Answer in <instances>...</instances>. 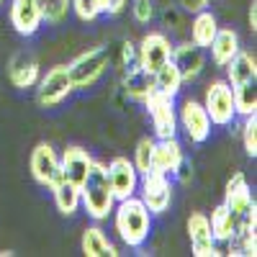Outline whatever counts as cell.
<instances>
[{"label": "cell", "instance_id": "6", "mask_svg": "<svg viewBox=\"0 0 257 257\" xmlns=\"http://www.w3.org/2000/svg\"><path fill=\"white\" fill-rule=\"evenodd\" d=\"M139 201L147 206L149 213H165L173 203V185H170V175L162 173H142L139 175Z\"/></svg>", "mask_w": 257, "mask_h": 257}, {"label": "cell", "instance_id": "25", "mask_svg": "<svg viewBox=\"0 0 257 257\" xmlns=\"http://www.w3.org/2000/svg\"><path fill=\"white\" fill-rule=\"evenodd\" d=\"M152 75H155V90L157 93H162L167 98H178L180 95V90H183V75L173 64V59L165 62L162 67L157 72H152Z\"/></svg>", "mask_w": 257, "mask_h": 257}, {"label": "cell", "instance_id": "11", "mask_svg": "<svg viewBox=\"0 0 257 257\" xmlns=\"http://www.w3.org/2000/svg\"><path fill=\"white\" fill-rule=\"evenodd\" d=\"M105 167H108V180H111V188H113L116 201H123V198L137 196V188H139V170L134 167L132 160H126V157H113Z\"/></svg>", "mask_w": 257, "mask_h": 257}, {"label": "cell", "instance_id": "22", "mask_svg": "<svg viewBox=\"0 0 257 257\" xmlns=\"http://www.w3.org/2000/svg\"><path fill=\"white\" fill-rule=\"evenodd\" d=\"M216 31H219V21L211 11L203 8V11H198L196 16H193V21H190V41L196 47L208 49V44H211V39L216 36Z\"/></svg>", "mask_w": 257, "mask_h": 257}, {"label": "cell", "instance_id": "19", "mask_svg": "<svg viewBox=\"0 0 257 257\" xmlns=\"http://www.w3.org/2000/svg\"><path fill=\"white\" fill-rule=\"evenodd\" d=\"M8 77L11 82L16 85V88L21 90H26V88H34V85L39 82V62L26 54V52H21L11 59V67H8Z\"/></svg>", "mask_w": 257, "mask_h": 257}, {"label": "cell", "instance_id": "21", "mask_svg": "<svg viewBox=\"0 0 257 257\" xmlns=\"http://www.w3.org/2000/svg\"><path fill=\"white\" fill-rule=\"evenodd\" d=\"M121 85H123V93L132 98V100L144 103L149 95L155 93V75L147 72L144 67H137V70L123 75V82Z\"/></svg>", "mask_w": 257, "mask_h": 257}, {"label": "cell", "instance_id": "10", "mask_svg": "<svg viewBox=\"0 0 257 257\" xmlns=\"http://www.w3.org/2000/svg\"><path fill=\"white\" fill-rule=\"evenodd\" d=\"M31 175L39 185L44 188H54L62 180V165H59V155L54 152L52 144H39L31 152Z\"/></svg>", "mask_w": 257, "mask_h": 257}, {"label": "cell", "instance_id": "5", "mask_svg": "<svg viewBox=\"0 0 257 257\" xmlns=\"http://www.w3.org/2000/svg\"><path fill=\"white\" fill-rule=\"evenodd\" d=\"M203 108L211 118V126H231L237 118V108H234V93L226 80H216L206 88Z\"/></svg>", "mask_w": 257, "mask_h": 257}, {"label": "cell", "instance_id": "13", "mask_svg": "<svg viewBox=\"0 0 257 257\" xmlns=\"http://www.w3.org/2000/svg\"><path fill=\"white\" fill-rule=\"evenodd\" d=\"M188 237H190V249L196 257H213L219 254L216 249V237L211 231V224H208V216L203 213H190L188 219Z\"/></svg>", "mask_w": 257, "mask_h": 257}, {"label": "cell", "instance_id": "33", "mask_svg": "<svg viewBox=\"0 0 257 257\" xmlns=\"http://www.w3.org/2000/svg\"><path fill=\"white\" fill-rule=\"evenodd\" d=\"M132 13H134V18L139 21V24H149V21L155 18V3L152 0H134Z\"/></svg>", "mask_w": 257, "mask_h": 257}, {"label": "cell", "instance_id": "26", "mask_svg": "<svg viewBox=\"0 0 257 257\" xmlns=\"http://www.w3.org/2000/svg\"><path fill=\"white\" fill-rule=\"evenodd\" d=\"M52 193H54V203H57L59 213H64V216H72V213L80 208V185L62 178L52 188Z\"/></svg>", "mask_w": 257, "mask_h": 257}, {"label": "cell", "instance_id": "9", "mask_svg": "<svg viewBox=\"0 0 257 257\" xmlns=\"http://www.w3.org/2000/svg\"><path fill=\"white\" fill-rule=\"evenodd\" d=\"M39 88H36V98L41 105H47V108H52V105L62 103L64 98H67L75 88H72V80L67 75V64H59V67H52L44 77H39Z\"/></svg>", "mask_w": 257, "mask_h": 257}, {"label": "cell", "instance_id": "14", "mask_svg": "<svg viewBox=\"0 0 257 257\" xmlns=\"http://www.w3.org/2000/svg\"><path fill=\"white\" fill-rule=\"evenodd\" d=\"M11 24L21 36H34L41 29V24H44V13H41L39 0H13Z\"/></svg>", "mask_w": 257, "mask_h": 257}, {"label": "cell", "instance_id": "34", "mask_svg": "<svg viewBox=\"0 0 257 257\" xmlns=\"http://www.w3.org/2000/svg\"><path fill=\"white\" fill-rule=\"evenodd\" d=\"M173 175H175V180H178V183H183V185H185V183H190V178H193V165H190V160H185V157H183V160H180V165L175 167V173H173Z\"/></svg>", "mask_w": 257, "mask_h": 257}, {"label": "cell", "instance_id": "15", "mask_svg": "<svg viewBox=\"0 0 257 257\" xmlns=\"http://www.w3.org/2000/svg\"><path fill=\"white\" fill-rule=\"evenodd\" d=\"M173 64L180 70L183 75V82H190V80H196L203 70V64H206V57H203V49L196 47L193 41H180V44L173 47Z\"/></svg>", "mask_w": 257, "mask_h": 257}, {"label": "cell", "instance_id": "23", "mask_svg": "<svg viewBox=\"0 0 257 257\" xmlns=\"http://www.w3.org/2000/svg\"><path fill=\"white\" fill-rule=\"evenodd\" d=\"M208 224H211V231H213V237H216V242L231 239L234 234H237V229H239L237 216H234V211H231L226 203H219L216 208L211 211Z\"/></svg>", "mask_w": 257, "mask_h": 257}, {"label": "cell", "instance_id": "3", "mask_svg": "<svg viewBox=\"0 0 257 257\" xmlns=\"http://www.w3.org/2000/svg\"><path fill=\"white\" fill-rule=\"evenodd\" d=\"M224 203L234 211V216H237V221H239L237 231L254 234V229H257V206H254V198H252V190L247 185V178L242 173L231 175V180L226 183Z\"/></svg>", "mask_w": 257, "mask_h": 257}, {"label": "cell", "instance_id": "12", "mask_svg": "<svg viewBox=\"0 0 257 257\" xmlns=\"http://www.w3.org/2000/svg\"><path fill=\"white\" fill-rule=\"evenodd\" d=\"M173 41H170L165 34L160 31H152L147 34L142 39L139 44V59H142V67L147 72H157L165 62H170V57H173Z\"/></svg>", "mask_w": 257, "mask_h": 257}, {"label": "cell", "instance_id": "28", "mask_svg": "<svg viewBox=\"0 0 257 257\" xmlns=\"http://www.w3.org/2000/svg\"><path fill=\"white\" fill-rule=\"evenodd\" d=\"M152 149H155V139H149L144 137L139 144H137V152H134V167L139 170V175L142 173H149L152 170Z\"/></svg>", "mask_w": 257, "mask_h": 257}, {"label": "cell", "instance_id": "8", "mask_svg": "<svg viewBox=\"0 0 257 257\" xmlns=\"http://www.w3.org/2000/svg\"><path fill=\"white\" fill-rule=\"evenodd\" d=\"M175 113H178V128H183L193 144H203L211 137V118L203 108V103L185 98L180 108H175Z\"/></svg>", "mask_w": 257, "mask_h": 257}, {"label": "cell", "instance_id": "17", "mask_svg": "<svg viewBox=\"0 0 257 257\" xmlns=\"http://www.w3.org/2000/svg\"><path fill=\"white\" fill-rule=\"evenodd\" d=\"M183 160V147L178 142V137H167V139H155V149H152V170L162 175H173L175 167Z\"/></svg>", "mask_w": 257, "mask_h": 257}, {"label": "cell", "instance_id": "32", "mask_svg": "<svg viewBox=\"0 0 257 257\" xmlns=\"http://www.w3.org/2000/svg\"><path fill=\"white\" fill-rule=\"evenodd\" d=\"M70 8L77 13L80 21H95V18L100 16L95 0H70Z\"/></svg>", "mask_w": 257, "mask_h": 257}, {"label": "cell", "instance_id": "18", "mask_svg": "<svg viewBox=\"0 0 257 257\" xmlns=\"http://www.w3.org/2000/svg\"><path fill=\"white\" fill-rule=\"evenodd\" d=\"M208 49H211V62L216 64V67H226L229 59L242 49L239 47V34L234 31V29H221L219 26L216 36L211 39Z\"/></svg>", "mask_w": 257, "mask_h": 257}, {"label": "cell", "instance_id": "7", "mask_svg": "<svg viewBox=\"0 0 257 257\" xmlns=\"http://www.w3.org/2000/svg\"><path fill=\"white\" fill-rule=\"evenodd\" d=\"M147 113L155 128V139H167V137H178V113H175V98H167L162 93H152L147 100Z\"/></svg>", "mask_w": 257, "mask_h": 257}, {"label": "cell", "instance_id": "4", "mask_svg": "<svg viewBox=\"0 0 257 257\" xmlns=\"http://www.w3.org/2000/svg\"><path fill=\"white\" fill-rule=\"evenodd\" d=\"M108 62H111L108 47H95V49H88L80 57H75L67 64V75L72 80V88L75 90L93 88V85L103 77V72L108 70Z\"/></svg>", "mask_w": 257, "mask_h": 257}, {"label": "cell", "instance_id": "35", "mask_svg": "<svg viewBox=\"0 0 257 257\" xmlns=\"http://www.w3.org/2000/svg\"><path fill=\"white\" fill-rule=\"evenodd\" d=\"M180 3H183V8H185V11L198 13V11H203V8L211 3V0H180Z\"/></svg>", "mask_w": 257, "mask_h": 257}, {"label": "cell", "instance_id": "1", "mask_svg": "<svg viewBox=\"0 0 257 257\" xmlns=\"http://www.w3.org/2000/svg\"><path fill=\"white\" fill-rule=\"evenodd\" d=\"M80 206L88 211V216L95 219V221H103V219L111 216V211L116 206V196H113V188H111V180H108V167L103 162L93 160L88 178L80 185Z\"/></svg>", "mask_w": 257, "mask_h": 257}, {"label": "cell", "instance_id": "38", "mask_svg": "<svg viewBox=\"0 0 257 257\" xmlns=\"http://www.w3.org/2000/svg\"><path fill=\"white\" fill-rule=\"evenodd\" d=\"M95 6H98L100 13H105V8H108V0H95Z\"/></svg>", "mask_w": 257, "mask_h": 257}, {"label": "cell", "instance_id": "30", "mask_svg": "<svg viewBox=\"0 0 257 257\" xmlns=\"http://www.w3.org/2000/svg\"><path fill=\"white\" fill-rule=\"evenodd\" d=\"M137 67H142L139 47L132 44V41H123L121 44V57H118V70H121V75H126V72H132Z\"/></svg>", "mask_w": 257, "mask_h": 257}, {"label": "cell", "instance_id": "16", "mask_svg": "<svg viewBox=\"0 0 257 257\" xmlns=\"http://www.w3.org/2000/svg\"><path fill=\"white\" fill-rule=\"evenodd\" d=\"M59 165H62V178L64 180L82 185V180L88 178L90 167H93V157H90L88 149H82V147H67L64 155L59 157Z\"/></svg>", "mask_w": 257, "mask_h": 257}, {"label": "cell", "instance_id": "37", "mask_svg": "<svg viewBox=\"0 0 257 257\" xmlns=\"http://www.w3.org/2000/svg\"><path fill=\"white\" fill-rule=\"evenodd\" d=\"M247 18H249V29L254 31V29H257V6H254V3L249 6V16H247Z\"/></svg>", "mask_w": 257, "mask_h": 257}, {"label": "cell", "instance_id": "27", "mask_svg": "<svg viewBox=\"0 0 257 257\" xmlns=\"http://www.w3.org/2000/svg\"><path fill=\"white\" fill-rule=\"evenodd\" d=\"M231 93H234V108H237V116L244 118V116L257 113V88H254V80L231 88Z\"/></svg>", "mask_w": 257, "mask_h": 257}, {"label": "cell", "instance_id": "29", "mask_svg": "<svg viewBox=\"0 0 257 257\" xmlns=\"http://www.w3.org/2000/svg\"><path fill=\"white\" fill-rule=\"evenodd\" d=\"M39 6H41V13H44V21L59 24L70 11V0H39Z\"/></svg>", "mask_w": 257, "mask_h": 257}, {"label": "cell", "instance_id": "2", "mask_svg": "<svg viewBox=\"0 0 257 257\" xmlns=\"http://www.w3.org/2000/svg\"><path fill=\"white\" fill-rule=\"evenodd\" d=\"M111 213H113L116 231L126 247H142L147 242L149 229H152V213L147 211V206L137 196L116 201Z\"/></svg>", "mask_w": 257, "mask_h": 257}, {"label": "cell", "instance_id": "39", "mask_svg": "<svg viewBox=\"0 0 257 257\" xmlns=\"http://www.w3.org/2000/svg\"><path fill=\"white\" fill-rule=\"evenodd\" d=\"M0 6H3V0H0Z\"/></svg>", "mask_w": 257, "mask_h": 257}, {"label": "cell", "instance_id": "31", "mask_svg": "<svg viewBox=\"0 0 257 257\" xmlns=\"http://www.w3.org/2000/svg\"><path fill=\"white\" fill-rule=\"evenodd\" d=\"M242 142H244V152L249 157L257 155V113L252 116H244V123H242Z\"/></svg>", "mask_w": 257, "mask_h": 257}, {"label": "cell", "instance_id": "24", "mask_svg": "<svg viewBox=\"0 0 257 257\" xmlns=\"http://www.w3.org/2000/svg\"><path fill=\"white\" fill-rule=\"evenodd\" d=\"M82 252L88 257H116V247L113 242L103 234L100 226H88L82 234Z\"/></svg>", "mask_w": 257, "mask_h": 257}, {"label": "cell", "instance_id": "20", "mask_svg": "<svg viewBox=\"0 0 257 257\" xmlns=\"http://www.w3.org/2000/svg\"><path fill=\"white\" fill-rule=\"evenodd\" d=\"M226 82L231 85V88H237V85H242V82H252V80H257V64H254V57L249 54V52H237L231 59H229V64H226Z\"/></svg>", "mask_w": 257, "mask_h": 257}, {"label": "cell", "instance_id": "36", "mask_svg": "<svg viewBox=\"0 0 257 257\" xmlns=\"http://www.w3.org/2000/svg\"><path fill=\"white\" fill-rule=\"evenodd\" d=\"M126 6H128V0H108V8H105V13H108V16H118Z\"/></svg>", "mask_w": 257, "mask_h": 257}]
</instances>
